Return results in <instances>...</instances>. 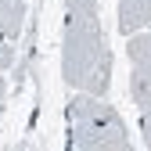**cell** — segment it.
<instances>
[{"label": "cell", "instance_id": "obj_1", "mask_svg": "<svg viewBox=\"0 0 151 151\" xmlns=\"http://www.w3.org/2000/svg\"><path fill=\"white\" fill-rule=\"evenodd\" d=\"M61 79L68 90H83L93 97H104L111 86V50L101 29L97 0H65Z\"/></svg>", "mask_w": 151, "mask_h": 151}, {"label": "cell", "instance_id": "obj_2", "mask_svg": "<svg viewBox=\"0 0 151 151\" xmlns=\"http://www.w3.org/2000/svg\"><path fill=\"white\" fill-rule=\"evenodd\" d=\"M68 137L72 147L86 151H129L133 140L126 133V122L104 97L76 90V97L68 101Z\"/></svg>", "mask_w": 151, "mask_h": 151}, {"label": "cell", "instance_id": "obj_3", "mask_svg": "<svg viewBox=\"0 0 151 151\" xmlns=\"http://www.w3.org/2000/svg\"><path fill=\"white\" fill-rule=\"evenodd\" d=\"M126 54H129V65H133L129 68V97L144 111L151 104V36H147V29L129 36Z\"/></svg>", "mask_w": 151, "mask_h": 151}, {"label": "cell", "instance_id": "obj_4", "mask_svg": "<svg viewBox=\"0 0 151 151\" xmlns=\"http://www.w3.org/2000/svg\"><path fill=\"white\" fill-rule=\"evenodd\" d=\"M151 22V0H119V32L133 36Z\"/></svg>", "mask_w": 151, "mask_h": 151}, {"label": "cell", "instance_id": "obj_5", "mask_svg": "<svg viewBox=\"0 0 151 151\" xmlns=\"http://www.w3.org/2000/svg\"><path fill=\"white\" fill-rule=\"evenodd\" d=\"M25 32V0H0V36L18 40Z\"/></svg>", "mask_w": 151, "mask_h": 151}, {"label": "cell", "instance_id": "obj_6", "mask_svg": "<svg viewBox=\"0 0 151 151\" xmlns=\"http://www.w3.org/2000/svg\"><path fill=\"white\" fill-rule=\"evenodd\" d=\"M7 68H14V47H11V40L0 36V72H7Z\"/></svg>", "mask_w": 151, "mask_h": 151}, {"label": "cell", "instance_id": "obj_7", "mask_svg": "<svg viewBox=\"0 0 151 151\" xmlns=\"http://www.w3.org/2000/svg\"><path fill=\"white\" fill-rule=\"evenodd\" d=\"M4 101H7V79H4V72H0V108H4Z\"/></svg>", "mask_w": 151, "mask_h": 151}]
</instances>
